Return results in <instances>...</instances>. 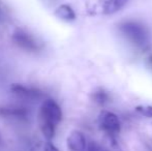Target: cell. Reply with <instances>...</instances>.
<instances>
[{
    "label": "cell",
    "mask_w": 152,
    "mask_h": 151,
    "mask_svg": "<svg viewBox=\"0 0 152 151\" xmlns=\"http://www.w3.org/2000/svg\"><path fill=\"white\" fill-rule=\"evenodd\" d=\"M39 126L44 137L48 141L53 139L55 129L62 119V111L59 105L52 98L44 101L39 109Z\"/></svg>",
    "instance_id": "cell-1"
},
{
    "label": "cell",
    "mask_w": 152,
    "mask_h": 151,
    "mask_svg": "<svg viewBox=\"0 0 152 151\" xmlns=\"http://www.w3.org/2000/svg\"><path fill=\"white\" fill-rule=\"evenodd\" d=\"M120 31L128 40L136 46L144 48L149 42V33L143 25L137 22H125L120 26Z\"/></svg>",
    "instance_id": "cell-2"
},
{
    "label": "cell",
    "mask_w": 152,
    "mask_h": 151,
    "mask_svg": "<svg viewBox=\"0 0 152 151\" xmlns=\"http://www.w3.org/2000/svg\"><path fill=\"white\" fill-rule=\"evenodd\" d=\"M12 39L19 48L28 52H37L42 49L40 42L24 29H16L12 34Z\"/></svg>",
    "instance_id": "cell-3"
},
{
    "label": "cell",
    "mask_w": 152,
    "mask_h": 151,
    "mask_svg": "<svg viewBox=\"0 0 152 151\" xmlns=\"http://www.w3.org/2000/svg\"><path fill=\"white\" fill-rule=\"evenodd\" d=\"M99 127L110 137H114L120 131V121L114 113L104 111L98 116Z\"/></svg>",
    "instance_id": "cell-4"
},
{
    "label": "cell",
    "mask_w": 152,
    "mask_h": 151,
    "mask_svg": "<svg viewBox=\"0 0 152 151\" xmlns=\"http://www.w3.org/2000/svg\"><path fill=\"white\" fill-rule=\"evenodd\" d=\"M10 90L14 94L26 99H38L44 96V93L35 87L27 86L20 83H14L10 86Z\"/></svg>",
    "instance_id": "cell-5"
},
{
    "label": "cell",
    "mask_w": 152,
    "mask_h": 151,
    "mask_svg": "<svg viewBox=\"0 0 152 151\" xmlns=\"http://www.w3.org/2000/svg\"><path fill=\"white\" fill-rule=\"evenodd\" d=\"M66 144L70 151H87L86 138L80 131H72L66 139Z\"/></svg>",
    "instance_id": "cell-6"
},
{
    "label": "cell",
    "mask_w": 152,
    "mask_h": 151,
    "mask_svg": "<svg viewBox=\"0 0 152 151\" xmlns=\"http://www.w3.org/2000/svg\"><path fill=\"white\" fill-rule=\"evenodd\" d=\"M0 116L7 117V118L25 119L28 116V110L26 108L17 107V106L0 107Z\"/></svg>",
    "instance_id": "cell-7"
},
{
    "label": "cell",
    "mask_w": 152,
    "mask_h": 151,
    "mask_svg": "<svg viewBox=\"0 0 152 151\" xmlns=\"http://www.w3.org/2000/svg\"><path fill=\"white\" fill-rule=\"evenodd\" d=\"M54 15L58 19L65 21V22H70V21H74L76 19V14H75L74 9L67 4H61L60 6H58L55 9Z\"/></svg>",
    "instance_id": "cell-8"
},
{
    "label": "cell",
    "mask_w": 152,
    "mask_h": 151,
    "mask_svg": "<svg viewBox=\"0 0 152 151\" xmlns=\"http://www.w3.org/2000/svg\"><path fill=\"white\" fill-rule=\"evenodd\" d=\"M128 0H104L102 4V12L104 15H112L120 10Z\"/></svg>",
    "instance_id": "cell-9"
},
{
    "label": "cell",
    "mask_w": 152,
    "mask_h": 151,
    "mask_svg": "<svg viewBox=\"0 0 152 151\" xmlns=\"http://www.w3.org/2000/svg\"><path fill=\"white\" fill-rule=\"evenodd\" d=\"M136 111L143 116L152 117V106H138L136 108Z\"/></svg>",
    "instance_id": "cell-10"
},
{
    "label": "cell",
    "mask_w": 152,
    "mask_h": 151,
    "mask_svg": "<svg viewBox=\"0 0 152 151\" xmlns=\"http://www.w3.org/2000/svg\"><path fill=\"white\" fill-rule=\"evenodd\" d=\"M93 98H94V101H95L96 103L104 104V103H106L107 99H108V95H107L104 91H98V92L94 93Z\"/></svg>",
    "instance_id": "cell-11"
},
{
    "label": "cell",
    "mask_w": 152,
    "mask_h": 151,
    "mask_svg": "<svg viewBox=\"0 0 152 151\" xmlns=\"http://www.w3.org/2000/svg\"><path fill=\"white\" fill-rule=\"evenodd\" d=\"M44 151H59L56 146H54L50 141H48L44 146Z\"/></svg>",
    "instance_id": "cell-12"
}]
</instances>
